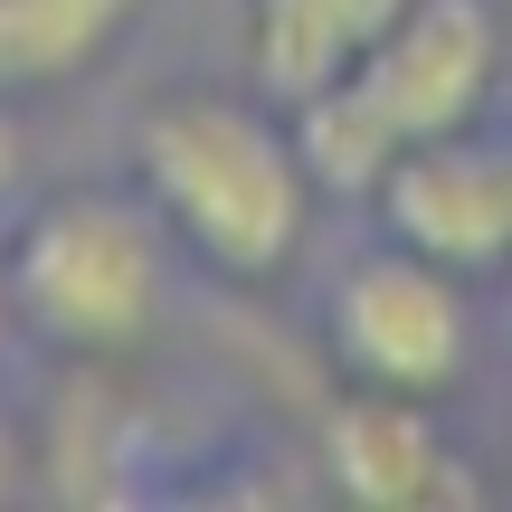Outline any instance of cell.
<instances>
[{"instance_id": "6da1fadb", "label": "cell", "mask_w": 512, "mask_h": 512, "mask_svg": "<svg viewBox=\"0 0 512 512\" xmlns=\"http://www.w3.org/2000/svg\"><path fill=\"white\" fill-rule=\"evenodd\" d=\"M133 181H143L152 219L171 228V247H190L228 285H266L304 256L313 200L323 181L304 171L285 105L266 95H171L133 133Z\"/></svg>"}, {"instance_id": "7a4b0ae2", "label": "cell", "mask_w": 512, "mask_h": 512, "mask_svg": "<svg viewBox=\"0 0 512 512\" xmlns=\"http://www.w3.org/2000/svg\"><path fill=\"white\" fill-rule=\"evenodd\" d=\"M494 57H503V29L484 0H408L342 86L304 95L285 114L294 143H304V171L332 200H370L399 152L437 143V133H465L484 114Z\"/></svg>"}, {"instance_id": "3957f363", "label": "cell", "mask_w": 512, "mask_h": 512, "mask_svg": "<svg viewBox=\"0 0 512 512\" xmlns=\"http://www.w3.org/2000/svg\"><path fill=\"white\" fill-rule=\"evenodd\" d=\"M171 294V228L152 200L67 190L10 228V323L57 351H133Z\"/></svg>"}, {"instance_id": "277c9868", "label": "cell", "mask_w": 512, "mask_h": 512, "mask_svg": "<svg viewBox=\"0 0 512 512\" xmlns=\"http://www.w3.org/2000/svg\"><path fill=\"white\" fill-rule=\"evenodd\" d=\"M332 351L361 389H399V399H446L475 361V304H465L456 266L399 247L342 266L332 285Z\"/></svg>"}, {"instance_id": "5b68a950", "label": "cell", "mask_w": 512, "mask_h": 512, "mask_svg": "<svg viewBox=\"0 0 512 512\" xmlns=\"http://www.w3.org/2000/svg\"><path fill=\"white\" fill-rule=\"evenodd\" d=\"M380 228L399 247L437 256L456 275L512 266V133H437V143L399 152L370 190Z\"/></svg>"}, {"instance_id": "8992f818", "label": "cell", "mask_w": 512, "mask_h": 512, "mask_svg": "<svg viewBox=\"0 0 512 512\" xmlns=\"http://www.w3.org/2000/svg\"><path fill=\"white\" fill-rule=\"evenodd\" d=\"M323 475L361 512H437V503H484V475L437 437L427 399L399 389H351L323 418Z\"/></svg>"}, {"instance_id": "52a82bcc", "label": "cell", "mask_w": 512, "mask_h": 512, "mask_svg": "<svg viewBox=\"0 0 512 512\" xmlns=\"http://www.w3.org/2000/svg\"><path fill=\"white\" fill-rule=\"evenodd\" d=\"M408 0H247V48H256V95L266 105H304V95L342 86L380 29L399 19Z\"/></svg>"}, {"instance_id": "ba28073f", "label": "cell", "mask_w": 512, "mask_h": 512, "mask_svg": "<svg viewBox=\"0 0 512 512\" xmlns=\"http://www.w3.org/2000/svg\"><path fill=\"white\" fill-rule=\"evenodd\" d=\"M133 19H143V0H0V95L86 76Z\"/></svg>"}, {"instance_id": "9c48e42d", "label": "cell", "mask_w": 512, "mask_h": 512, "mask_svg": "<svg viewBox=\"0 0 512 512\" xmlns=\"http://www.w3.org/2000/svg\"><path fill=\"white\" fill-rule=\"evenodd\" d=\"M0 332H10V228H0Z\"/></svg>"}, {"instance_id": "30bf717a", "label": "cell", "mask_w": 512, "mask_h": 512, "mask_svg": "<svg viewBox=\"0 0 512 512\" xmlns=\"http://www.w3.org/2000/svg\"><path fill=\"white\" fill-rule=\"evenodd\" d=\"M19 484V446H10V427H0V494Z\"/></svg>"}, {"instance_id": "8fae6325", "label": "cell", "mask_w": 512, "mask_h": 512, "mask_svg": "<svg viewBox=\"0 0 512 512\" xmlns=\"http://www.w3.org/2000/svg\"><path fill=\"white\" fill-rule=\"evenodd\" d=\"M0 171H10V143H0Z\"/></svg>"}]
</instances>
